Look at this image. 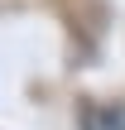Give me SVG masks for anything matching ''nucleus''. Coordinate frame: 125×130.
<instances>
[{
	"instance_id": "nucleus-1",
	"label": "nucleus",
	"mask_w": 125,
	"mask_h": 130,
	"mask_svg": "<svg viewBox=\"0 0 125 130\" xmlns=\"http://www.w3.org/2000/svg\"><path fill=\"white\" fill-rule=\"evenodd\" d=\"M92 130H125V106H106L92 116Z\"/></svg>"
}]
</instances>
